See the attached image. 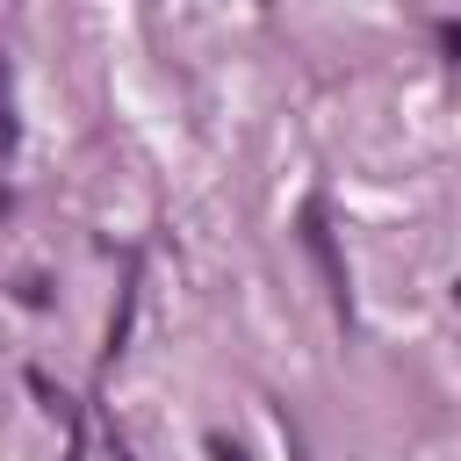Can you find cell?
Returning <instances> with one entry per match:
<instances>
[{
	"instance_id": "6da1fadb",
	"label": "cell",
	"mask_w": 461,
	"mask_h": 461,
	"mask_svg": "<svg viewBox=\"0 0 461 461\" xmlns=\"http://www.w3.org/2000/svg\"><path fill=\"white\" fill-rule=\"evenodd\" d=\"M303 245H310V259H317V274H324V288H331V317H339V324H353V288H346V259H339L331 216H324V202H317V194L303 202Z\"/></svg>"
},
{
	"instance_id": "7a4b0ae2",
	"label": "cell",
	"mask_w": 461,
	"mask_h": 461,
	"mask_svg": "<svg viewBox=\"0 0 461 461\" xmlns=\"http://www.w3.org/2000/svg\"><path fill=\"white\" fill-rule=\"evenodd\" d=\"M14 144V94H7V58H0V151Z\"/></svg>"
},
{
	"instance_id": "3957f363",
	"label": "cell",
	"mask_w": 461,
	"mask_h": 461,
	"mask_svg": "<svg viewBox=\"0 0 461 461\" xmlns=\"http://www.w3.org/2000/svg\"><path fill=\"white\" fill-rule=\"evenodd\" d=\"M209 461H245V447H230V439H209Z\"/></svg>"
},
{
	"instance_id": "277c9868",
	"label": "cell",
	"mask_w": 461,
	"mask_h": 461,
	"mask_svg": "<svg viewBox=\"0 0 461 461\" xmlns=\"http://www.w3.org/2000/svg\"><path fill=\"white\" fill-rule=\"evenodd\" d=\"M439 43H447V50L461 58V22H439Z\"/></svg>"
},
{
	"instance_id": "5b68a950",
	"label": "cell",
	"mask_w": 461,
	"mask_h": 461,
	"mask_svg": "<svg viewBox=\"0 0 461 461\" xmlns=\"http://www.w3.org/2000/svg\"><path fill=\"white\" fill-rule=\"evenodd\" d=\"M281 439H288V461H303V439H295V425L281 418Z\"/></svg>"
},
{
	"instance_id": "8992f818",
	"label": "cell",
	"mask_w": 461,
	"mask_h": 461,
	"mask_svg": "<svg viewBox=\"0 0 461 461\" xmlns=\"http://www.w3.org/2000/svg\"><path fill=\"white\" fill-rule=\"evenodd\" d=\"M454 303H461V281H454Z\"/></svg>"
}]
</instances>
